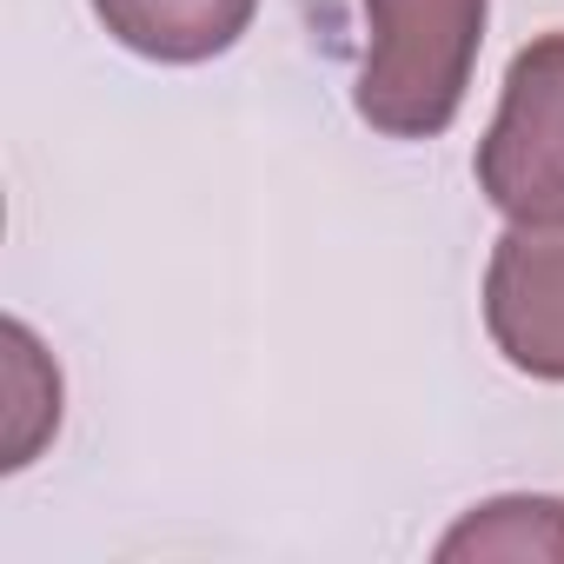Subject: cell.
Segmentation results:
<instances>
[{"label": "cell", "mask_w": 564, "mask_h": 564, "mask_svg": "<svg viewBox=\"0 0 564 564\" xmlns=\"http://www.w3.org/2000/svg\"><path fill=\"white\" fill-rule=\"evenodd\" d=\"M87 8L127 54L160 67H199L252 28L259 0H87Z\"/></svg>", "instance_id": "277c9868"}, {"label": "cell", "mask_w": 564, "mask_h": 564, "mask_svg": "<svg viewBox=\"0 0 564 564\" xmlns=\"http://www.w3.org/2000/svg\"><path fill=\"white\" fill-rule=\"evenodd\" d=\"M485 333L511 372L564 386V213L505 219L485 265Z\"/></svg>", "instance_id": "3957f363"}, {"label": "cell", "mask_w": 564, "mask_h": 564, "mask_svg": "<svg viewBox=\"0 0 564 564\" xmlns=\"http://www.w3.org/2000/svg\"><path fill=\"white\" fill-rule=\"evenodd\" d=\"M372 47L352 107L386 140H438L471 87L491 0H366Z\"/></svg>", "instance_id": "6da1fadb"}, {"label": "cell", "mask_w": 564, "mask_h": 564, "mask_svg": "<svg viewBox=\"0 0 564 564\" xmlns=\"http://www.w3.org/2000/svg\"><path fill=\"white\" fill-rule=\"evenodd\" d=\"M471 173L505 219L564 213V34H538L511 54Z\"/></svg>", "instance_id": "7a4b0ae2"}, {"label": "cell", "mask_w": 564, "mask_h": 564, "mask_svg": "<svg viewBox=\"0 0 564 564\" xmlns=\"http://www.w3.org/2000/svg\"><path fill=\"white\" fill-rule=\"evenodd\" d=\"M438 557H564V498H531V491H511V498H491V505H471L445 538H438Z\"/></svg>", "instance_id": "5b68a950"}]
</instances>
